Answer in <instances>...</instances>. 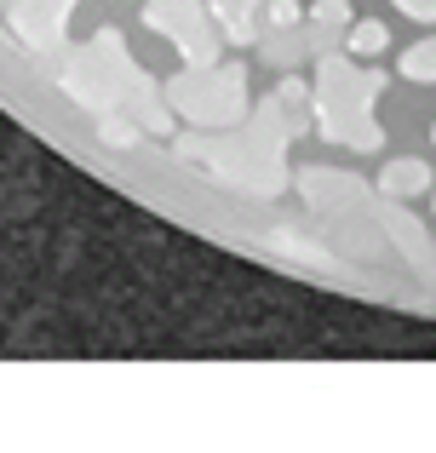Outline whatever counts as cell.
<instances>
[{
    "instance_id": "6da1fadb",
    "label": "cell",
    "mask_w": 436,
    "mask_h": 453,
    "mask_svg": "<svg viewBox=\"0 0 436 453\" xmlns=\"http://www.w3.org/2000/svg\"><path fill=\"white\" fill-rule=\"evenodd\" d=\"M241 75L235 69H218V64H207V69H190L184 81H172V104H179L184 115H195V121H207V127H224V121H235L241 115Z\"/></svg>"
},
{
    "instance_id": "7a4b0ae2",
    "label": "cell",
    "mask_w": 436,
    "mask_h": 453,
    "mask_svg": "<svg viewBox=\"0 0 436 453\" xmlns=\"http://www.w3.org/2000/svg\"><path fill=\"white\" fill-rule=\"evenodd\" d=\"M144 23H149V29H161V35H172V41H179V52L190 58L195 69H207L218 58V41L207 35L202 6H195V0H149Z\"/></svg>"
},
{
    "instance_id": "3957f363",
    "label": "cell",
    "mask_w": 436,
    "mask_h": 453,
    "mask_svg": "<svg viewBox=\"0 0 436 453\" xmlns=\"http://www.w3.org/2000/svg\"><path fill=\"white\" fill-rule=\"evenodd\" d=\"M258 6H270V0H213V18L224 23L230 41H253L258 35Z\"/></svg>"
},
{
    "instance_id": "277c9868",
    "label": "cell",
    "mask_w": 436,
    "mask_h": 453,
    "mask_svg": "<svg viewBox=\"0 0 436 453\" xmlns=\"http://www.w3.org/2000/svg\"><path fill=\"white\" fill-rule=\"evenodd\" d=\"M425 184H431V166L425 161H391L379 173V189H385V196H419Z\"/></svg>"
},
{
    "instance_id": "5b68a950",
    "label": "cell",
    "mask_w": 436,
    "mask_h": 453,
    "mask_svg": "<svg viewBox=\"0 0 436 453\" xmlns=\"http://www.w3.org/2000/svg\"><path fill=\"white\" fill-rule=\"evenodd\" d=\"M402 75L408 81H436V41H419L414 52L402 58Z\"/></svg>"
},
{
    "instance_id": "8992f818",
    "label": "cell",
    "mask_w": 436,
    "mask_h": 453,
    "mask_svg": "<svg viewBox=\"0 0 436 453\" xmlns=\"http://www.w3.org/2000/svg\"><path fill=\"white\" fill-rule=\"evenodd\" d=\"M385 41H391V35H385V23H356V29H350V52H362V58H373V52H385Z\"/></svg>"
},
{
    "instance_id": "52a82bcc",
    "label": "cell",
    "mask_w": 436,
    "mask_h": 453,
    "mask_svg": "<svg viewBox=\"0 0 436 453\" xmlns=\"http://www.w3.org/2000/svg\"><path fill=\"white\" fill-rule=\"evenodd\" d=\"M345 23H350V0H316V29L322 35L345 29Z\"/></svg>"
},
{
    "instance_id": "ba28073f",
    "label": "cell",
    "mask_w": 436,
    "mask_h": 453,
    "mask_svg": "<svg viewBox=\"0 0 436 453\" xmlns=\"http://www.w3.org/2000/svg\"><path fill=\"white\" fill-rule=\"evenodd\" d=\"M270 23H276V29H299V6H293V0H270Z\"/></svg>"
},
{
    "instance_id": "9c48e42d",
    "label": "cell",
    "mask_w": 436,
    "mask_h": 453,
    "mask_svg": "<svg viewBox=\"0 0 436 453\" xmlns=\"http://www.w3.org/2000/svg\"><path fill=\"white\" fill-rule=\"evenodd\" d=\"M396 6H402L408 18H419V23H436V0H396Z\"/></svg>"
}]
</instances>
